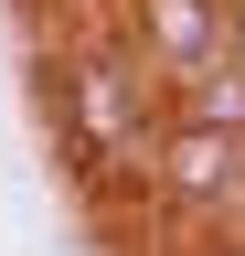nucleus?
<instances>
[{
	"label": "nucleus",
	"instance_id": "nucleus-1",
	"mask_svg": "<svg viewBox=\"0 0 245 256\" xmlns=\"http://www.w3.org/2000/svg\"><path fill=\"white\" fill-rule=\"evenodd\" d=\"M53 86V139L85 192H149V139H160V75L107 32H64V64L43 54Z\"/></svg>",
	"mask_w": 245,
	"mask_h": 256
},
{
	"label": "nucleus",
	"instance_id": "nucleus-2",
	"mask_svg": "<svg viewBox=\"0 0 245 256\" xmlns=\"http://www.w3.org/2000/svg\"><path fill=\"white\" fill-rule=\"evenodd\" d=\"M149 192H160L171 214H192V224H235L245 214V139L235 128L160 118V139H149Z\"/></svg>",
	"mask_w": 245,
	"mask_h": 256
},
{
	"label": "nucleus",
	"instance_id": "nucleus-3",
	"mask_svg": "<svg viewBox=\"0 0 245 256\" xmlns=\"http://www.w3.org/2000/svg\"><path fill=\"white\" fill-rule=\"evenodd\" d=\"M117 43L171 86V75L224 54V0H117Z\"/></svg>",
	"mask_w": 245,
	"mask_h": 256
},
{
	"label": "nucleus",
	"instance_id": "nucleus-4",
	"mask_svg": "<svg viewBox=\"0 0 245 256\" xmlns=\"http://www.w3.org/2000/svg\"><path fill=\"white\" fill-rule=\"evenodd\" d=\"M160 118H181V128H235V139H245V54L224 43L213 64L171 75V86H160Z\"/></svg>",
	"mask_w": 245,
	"mask_h": 256
},
{
	"label": "nucleus",
	"instance_id": "nucleus-5",
	"mask_svg": "<svg viewBox=\"0 0 245 256\" xmlns=\"http://www.w3.org/2000/svg\"><path fill=\"white\" fill-rule=\"evenodd\" d=\"M224 43H235V54H245V0H224Z\"/></svg>",
	"mask_w": 245,
	"mask_h": 256
}]
</instances>
